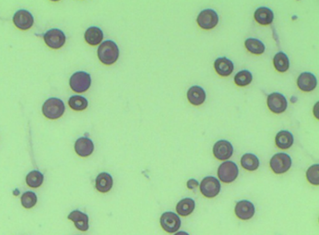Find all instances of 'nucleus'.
Here are the masks:
<instances>
[{
  "label": "nucleus",
  "mask_w": 319,
  "mask_h": 235,
  "mask_svg": "<svg viewBox=\"0 0 319 235\" xmlns=\"http://www.w3.org/2000/svg\"><path fill=\"white\" fill-rule=\"evenodd\" d=\"M160 224L164 231L169 234H174L181 227V221L179 216L172 211H166L162 215Z\"/></svg>",
  "instance_id": "0eeeda50"
},
{
  "label": "nucleus",
  "mask_w": 319,
  "mask_h": 235,
  "mask_svg": "<svg viewBox=\"0 0 319 235\" xmlns=\"http://www.w3.org/2000/svg\"><path fill=\"white\" fill-rule=\"evenodd\" d=\"M254 18L259 24L268 25L271 24L272 21H273L274 14L269 8L260 7L255 10Z\"/></svg>",
  "instance_id": "aec40b11"
},
{
  "label": "nucleus",
  "mask_w": 319,
  "mask_h": 235,
  "mask_svg": "<svg viewBox=\"0 0 319 235\" xmlns=\"http://www.w3.org/2000/svg\"><path fill=\"white\" fill-rule=\"evenodd\" d=\"M69 104L74 111H81L86 109L88 105L87 99L79 95L71 97L69 101Z\"/></svg>",
  "instance_id": "cd10ccee"
},
{
  "label": "nucleus",
  "mask_w": 319,
  "mask_h": 235,
  "mask_svg": "<svg viewBox=\"0 0 319 235\" xmlns=\"http://www.w3.org/2000/svg\"><path fill=\"white\" fill-rule=\"evenodd\" d=\"M234 210L239 219L244 221L250 219L255 212L254 205L252 203L247 200H242L238 202Z\"/></svg>",
  "instance_id": "ddd939ff"
},
{
  "label": "nucleus",
  "mask_w": 319,
  "mask_h": 235,
  "mask_svg": "<svg viewBox=\"0 0 319 235\" xmlns=\"http://www.w3.org/2000/svg\"><path fill=\"white\" fill-rule=\"evenodd\" d=\"M198 186V182L195 179H190L187 182V187L189 189H194Z\"/></svg>",
  "instance_id": "2f4dec72"
},
{
  "label": "nucleus",
  "mask_w": 319,
  "mask_h": 235,
  "mask_svg": "<svg viewBox=\"0 0 319 235\" xmlns=\"http://www.w3.org/2000/svg\"><path fill=\"white\" fill-rule=\"evenodd\" d=\"M292 160L288 154L278 153L274 155L270 160V167L276 174H283L291 168Z\"/></svg>",
  "instance_id": "39448f33"
},
{
  "label": "nucleus",
  "mask_w": 319,
  "mask_h": 235,
  "mask_svg": "<svg viewBox=\"0 0 319 235\" xmlns=\"http://www.w3.org/2000/svg\"><path fill=\"white\" fill-rule=\"evenodd\" d=\"M234 148L230 142L220 140L213 147V154L218 160H225L231 158L233 154Z\"/></svg>",
  "instance_id": "9b49d317"
},
{
  "label": "nucleus",
  "mask_w": 319,
  "mask_h": 235,
  "mask_svg": "<svg viewBox=\"0 0 319 235\" xmlns=\"http://www.w3.org/2000/svg\"><path fill=\"white\" fill-rule=\"evenodd\" d=\"M276 146L282 150H287L292 147L294 143L293 135L287 131H281L276 135Z\"/></svg>",
  "instance_id": "4be33fe9"
},
{
  "label": "nucleus",
  "mask_w": 319,
  "mask_h": 235,
  "mask_svg": "<svg viewBox=\"0 0 319 235\" xmlns=\"http://www.w3.org/2000/svg\"><path fill=\"white\" fill-rule=\"evenodd\" d=\"M92 79L90 74L85 72H77L70 79V86L74 92L83 93L90 88Z\"/></svg>",
  "instance_id": "7ed1b4c3"
},
{
  "label": "nucleus",
  "mask_w": 319,
  "mask_h": 235,
  "mask_svg": "<svg viewBox=\"0 0 319 235\" xmlns=\"http://www.w3.org/2000/svg\"><path fill=\"white\" fill-rule=\"evenodd\" d=\"M239 169L237 165L232 161L223 162L218 169L220 180L226 183H231L237 179Z\"/></svg>",
  "instance_id": "20e7f679"
},
{
  "label": "nucleus",
  "mask_w": 319,
  "mask_h": 235,
  "mask_svg": "<svg viewBox=\"0 0 319 235\" xmlns=\"http://www.w3.org/2000/svg\"><path fill=\"white\" fill-rule=\"evenodd\" d=\"M76 154L82 157H86L91 156L94 151V144L88 137H80L75 143Z\"/></svg>",
  "instance_id": "2eb2a0df"
},
{
  "label": "nucleus",
  "mask_w": 319,
  "mask_h": 235,
  "mask_svg": "<svg viewBox=\"0 0 319 235\" xmlns=\"http://www.w3.org/2000/svg\"><path fill=\"white\" fill-rule=\"evenodd\" d=\"M65 110L64 103L57 98L48 99L42 106L44 115L50 120H56L61 117L65 113Z\"/></svg>",
  "instance_id": "f03ea898"
},
{
  "label": "nucleus",
  "mask_w": 319,
  "mask_h": 235,
  "mask_svg": "<svg viewBox=\"0 0 319 235\" xmlns=\"http://www.w3.org/2000/svg\"><path fill=\"white\" fill-rule=\"evenodd\" d=\"M68 219L74 222L77 230L81 232H87L89 230V218L86 213L79 210H74L68 215Z\"/></svg>",
  "instance_id": "dca6fc26"
},
{
  "label": "nucleus",
  "mask_w": 319,
  "mask_h": 235,
  "mask_svg": "<svg viewBox=\"0 0 319 235\" xmlns=\"http://www.w3.org/2000/svg\"><path fill=\"white\" fill-rule=\"evenodd\" d=\"M273 63L276 71L280 73H285L290 66V61L288 56L283 52H279L274 57Z\"/></svg>",
  "instance_id": "393cba45"
},
{
  "label": "nucleus",
  "mask_w": 319,
  "mask_h": 235,
  "mask_svg": "<svg viewBox=\"0 0 319 235\" xmlns=\"http://www.w3.org/2000/svg\"><path fill=\"white\" fill-rule=\"evenodd\" d=\"M214 66L217 74L223 77L231 75L234 68L232 61L225 57L217 58L215 61Z\"/></svg>",
  "instance_id": "a211bd4d"
},
{
  "label": "nucleus",
  "mask_w": 319,
  "mask_h": 235,
  "mask_svg": "<svg viewBox=\"0 0 319 235\" xmlns=\"http://www.w3.org/2000/svg\"><path fill=\"white\" fill-rule=\"evenodd\" d=\"M221 190V183L219 180L214 177H207L200 182V192L206 198H215L219 195Z\"/></svg>",
  "instance_id": "423d86ee"
},
{
  "label": "nucleus",
  "mask_w": 319,
  "mask_h": 235,
  "mask_svg": "<svg viewBox=\"0 0 319 235\" xmlns=\"http://www.w3.org/2000/svg\"><path fill=\"white\" fill-rule=\"evenodd\" d=\"M13 22L19 29L27 30L33 26L34 18L27 10H20L14 14Z\"/></svg>",
  "instance_id": "f8f14e48"
},
{
  "label": "nucleus",
  "mask_w": 319,
  "mask_h": 235,
  "mask_svg": "<svg viewBox=\"0 0 319 235\" xmlns=\"http://www.w3.org/2000/svg\"><path fill=\"white\" fill-rule=\"evenodd\" d=\"M21 204L25 209L33 208L37 202V195L35 192L27 191L22 195L21 198Z\"/></svg>",
  "instance_id": "c756f323"
},
{
  "label": "nucleus",
  "mask_w": 319,
  "mask_h": 235,
  "mask_svg": "<svg viewBox=\"0 0 319 235\" xmlns=\"http://www.w3.org/2000/svg\"><path fill=\"white\" fill-rule=\"evenodd\" d=\"M306 178L310 183L314 185H319V165L314 164L306 171Z\"/></svg>",
  "instance_id": "7c9ffc66"
},
{
  "label": "nucleus",
  "mask_w": 319,
  "mask_h": 235,
  "mask_svg": "<svg viewBox=\"0 0 319 235\" xmlns=\"http://www.w3.org/2000/svg\"><path fill=\"white\" fill-rule=\"evenodd\" d=\"M252 74L247 70H244V71L239 72L234 77V82L239 86L248 85L252 81Z\"/></svg>",
  "instance_id": "c85d7f7f"
},
{
  "label": "nucleus",
  "mask_w": 319,
  "mask_h": 235,
  "mask_svg": "<svg viewBox=\"0 0 319 235\" xmlns=\"http://www.w3.org/2000/svg\"><path fill=\"white\" fill-rule=\"evenodd\" d=\"M196 203L194 200L187 198L183 199L179 202L176 206V211L179 215L183 217L191 214L195 209Z\"/></svg>",
  "instance_id": "5701e85b"
},
{
  "label": "nucleus",
  "mask_w": 319,
  "mask_h": 235,
  "mask_svg": "<svg viewBox=\"0 0 319 235\" xmlns=\"http://www.w3.org/2000/svg\"><path fill=\"white\" fill-rule=\"evenodd\" d=\"M44 177L43 174L39 171H32L27 175L26 182L29 187L38 188L43 183Z\"/></svg>",
  "instance_id": "bb28decb"
},
{
  "label": "nucleus",
  "mask_w": 319,
  "mask_h": 235,
  "mask_svg": "<svg viewBox=\"0 0 319 235\" xmlns=\"http://www.w3.org/2000/svg\"><path fill=\"white\" fill-rule=\"evenodd\" d=\"M99 60L107 65H113L118 60L119 57V49L115 42L107 41L103 42L98 49Z\"/></svg>",
  "instance_id": "f257e3e1"
},
{
  "label": "nucleus",
  "mask_w": 319,
  "mask_h": 235,
  "mask_svg": "<svg viewBox=\"0 0 319 235\" xmlns=\"http://www.w3.org/2000/svg\"><path fill=\"white\" fill-rule=\"evenodd\" d=\"M187 98L192 104L199 105L206 101V94L203 88L198 86H192L188 91Z\"/></svg>",
  "instance_id": "6ab92c4d"
},
{
  "label": "nucleus",
  "mask_w": 319,
  "mask_h": 235,
  "mask_svg": "<svg viewBox=\"0 0 319 235\" xmlns=\"http://www.w3.org/2000/svg\"><path fill=\"white\" fill-rule=\"evenodd\" d=\"M198 26L204 29L214 28L219 23V18L217 12L213 9L202 10L197 17Z\"/></svg>",
  "instance_id": "6e6552de"
},
{
  "label": "nucleus",
  "mask_w": 319,
  "mask_h": 235,
  "mask_svg": "<svg viewBox=\"0 0 319 235\" xmlns=\"http://www.w3.org/2000/svg\"><path fill=\"white\" fill-rule=\"evenodd\" d=\"M174 235H190L188 233L185 232H177V234H175Z\"/></svg>",
  "instance_id": "473e14b6"
},
{
  "label": "nucleus",
  "mask_w": 319,
  "mask_h": 235,
  "mask_svg": "<svg viewBox=\"0 0 319 235\" xmlns=\"http://www.w3.org/2000/svg\"><path fill=\"white\" fill-rule=\"evenodd\" d=\"M297 86L303 92H309L314 90L318 85V80L314 74L303 73L300 74L297 81Z\"/></svg>",
  "instance_id": "4468645a"
},
{
  "label": "nucleus",
  "mask_w": 319,
  "mask_h": 235,
  "mask_svg": "<svg viewBox=\"0 0 319 235\" xmlns=\"http://www.w3.org/2000/svg\"><path fill=\"white\" fill-rule=\"evenodd\" d=\"M84 39L91 46L98 45L103 39L102 31L98 27H89L84 34Z\"/></svg>",
  "instance_id": "412c9836"
},
{
  "label": "nucleus",
  "mask_w": 319,
  "mask_h": 235,
  "mask_svg": "<svg viewBox=\"0 0 319 235\" xmlns=\"http://www.w3.org/2000/svg\"><path fill=\"white\" fill-rule=\"evenodd\" d=\"M245 45L248 52L254 54H262L265 51V44L259 40L253 38L246 39Z\"/></svg>",
  "instance_id": "a878e982"
},
{
  "label": "nucleus",
  "mask_w": 319,
  "mask_h": 235,
  "mask_svg": "<svg viewBox=\"0 0 319 235\" xmlns=\"http://www.w3.org/2000/svg\"><path fill=\"white\" fill-rule=\"evenodd\" d=\"M268 106L272 113L280 114L286 110L288 103L284 95L280 93L274 92L268 95Z\"/></svg>",
  "instance_id": "9d476101"
},
{
  "label": "nucleus",
  "mask_w": 319,
  "mask_h": 235,
  "mask_svg": "<svg viewBox=\"0 0 319 235\" xmlns=\"http://www.w3.org/2000/svg\"><path fill=\"white\" fill-rule=\"evenodd\" d=\"M113 185V179L109 173H101L97 176L95 181L97 190L102 193H106L111 190Z\"/></svg>",
  "instance_id": "f3484780"
},
{
  "label": "nucleus",
  "mask_w": 319,
  "mask_h": 235,
  "mask_svg": "<svg viewBox=\"0 0 319 235\" xmlns=\"http://www.w3.org/2000/svg\"><path fill=\"white\" fill-rule=\"evenodd\" d=\"M241 164L246 170L253 171L259 167V160L256 156L252 154L244 155L241 159Z\"/></svg>",
  "instance_id": "b1692460"
},
{
  "label": "nucleus",
  "mask_w": 319,
  "mask_h": 235,
  "mask_svg": "<svg viewBox=\"0 0 319 235\" xmlns=\"http://www.w3.org/2000/svg\"><path fill=\"white\" fill-rule=\"evenodd\" d=\"M44 39L49 47L54 50H58L62 47L66 41L64 33L60 29L55 28L50 29L44 34Z\"/></svg>",
  "instance_id": "1a4fd4ad"
}]
</instances>
